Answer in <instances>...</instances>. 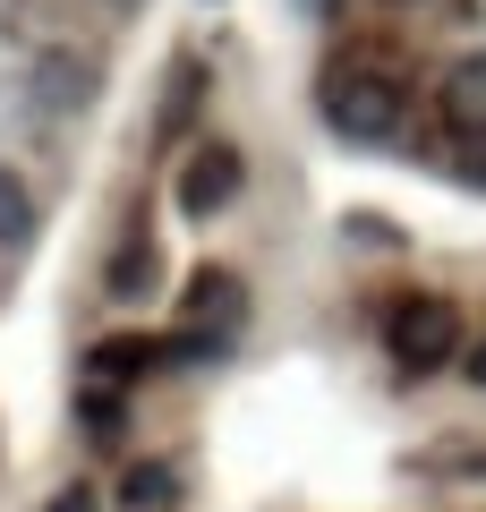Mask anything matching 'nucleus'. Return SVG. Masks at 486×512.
Here are the masks:
<instances>
[{"instance_id": "8", "label": "nucleus", "mask_w": 486, "mask_h": 512, "mask_svg": "<svg viewBox=\"0 0 486 512\" xmlns=\"http://www.w3.org/2000/svg\"><path fill=\"white\" fill-rule=\"evenodd\" d=\"M0 239H9V248H26V239H35V197H26L18 171H0Z\"/></svg>"}, {"instance_id": "6", "label": "nucleus", "mask_w": 486, "mask_h": 512, "mask_svg": "<svg viewBox=\"0 0 486 512\" xmlns=\"http://www.w3.org/2000/svg\"><path fill=\"white\" fill-rule=\"evenodd\" d=\"M86 94H94V60H43V94H35V103L43 111H60V103H86Z\"/></svg>"}, {"instance_id": "14", "label": "nucleus", "mask_w": 486, "mask_h": 512, "mask_svg": "<svg viewBox=\"0 0 486 512\" xmlns=\"http://www.w3.org/2000/svg\"><path fill=\"white\" fill-rule=\"evenodd\" d=\"M393 9H401V0H393Z\"/></svg>"}, {"instance_id": "7", "label": "nucleus", "mask_w": 486, "mask_h": 512, "mask_svg": "<svg viewBox=\"0 0 486 512\" xmlns=\"http://www.w3.org/2000/svg\"><path fill=\"white\" fill-rule=\"evenodd\" d=\"M154 274H162L154 239H120V256H111V299H137V291H145Z\"/></svg>"}, {"instance_id": "9", "label": "nucleus", "mask_w": 486, "mask_h": 512, "mask_svg": "<svg viewBox=\"0 0 486 512\" xmlns=\"http://www.w3.org/2000/svg\"><path fill=\"white\" fill-rule=\"evenodd\" d=\"M154 359H162V342H128L120 333V342L94 350V376H137V367H154Z\"/></svg>"}, {"instance_id": "1", "label": "nucleus", "mask_w": 486, "mask_h": 512, "mask_svg": "<svg viewBox=\"0 0 486 512\" xmlns=\"http://www.w3.org/2000/svg\"><path fill=\"white\" fill-rule=\"evenodd\" d=\"M324 128H342V137H359V146H384L401 128V111H410V86H401L393 69H376V60H350V69L324 77Z\"/></svg>"}, {"instance_id": "4", "label": "nucleus", "mask_w": 486, "mask_h": 512, "mask_svg": "<svg viewBox=\"0 0 486 512\" xmlns=\"http://www.w3.org/2000/svg\"><path fill=\"white\" fill-rule=\"evenodd\" d=\"M239 316H248V299H239V274H222V265H205V274H188V333L197 342H231Z\"/></svg>"}, {"instance_id": "2", "label": "nucleus", "mask_w": 486, "mask_h": 512, "mask_svg": "<svg viewBox=\"0 0 486 512\" xmlns=\"http://www.w3.org/2000/svg\"><path fill=\"white\" fill-rule=\"evenodd\" d=\"M461 308L452 299H401L393 308V325H384V342H393V359H401V376H435V367H452L461 359Z\"/></svg>"}, {"instance_id": "3", "label": "nucleus", "mask_w": 486, "mask_h": 512, "mask_svg": "<svg viewBox=\"0 0 486 512\" xmlns=\"http://www.w3.org/2000/svg\"><path fill=\"white\" fill-rule=\"evenodd\" d=\"M239 188H248V163H239L231 146H197V154L180 163V188H171V197H180L188 222H205V214H222Z\"/></svg>"}, {"instance_id": "11", "label": "nucleus", "mask_w": 486, "mask_h": 512, "mask_svg": "<svg viewBox=\"0 0 486 512\" xmlns=\"http://www.w3.org/2000/svg\"><path fill=\"white\" fill-rule=\"evenodd\" d=\"M43 512H103V504H94V487H60Z\"/></svg>"}, {"instance_id": "13", "label": "nucleus", "mask_w": 486, "mask_h": 512, "mask_svg": "<svg viewBox=\"0 0 486 512\" xmlns=\"http://www.w3.org/2000/svg\"><path fill=\"white\" fill-rule=\"evenodd\" d=\"M111 9H137V0H111Z\"/></svg>"}, {"instance_id": "5", "label": "nucleus", "mask_w": 486, "mask_h": 512, "mask_svg": "<svg viewBox=\"0 0 486 512\" xmlns=\"http://www.w3.org/2000/svg\"><path fill=\"white\" fill-rule=\"evenodd\" d=\"M444 120L461 128V137H486V52L452 60V77H444Z\"/></svg>"}, {"instance_id": "12", "label": "nucleus", "mask_w": 486, "mask_h": 512, "mask_svg": "<svg viewBox=\"0 0 486 512\" xmlns=\"http://www.w3.org/2000/svg\"><path fill=\"white\" fill-rule=\"evenodd\" d=\"M469 376H478V384H486V342H478V359H469Z\"/></svg>"}, {"instance_id": "10", "label": "nucleus", "mask_w": 486, "mask_h": 512, "mask_svg": "<svg viewBox=\"0 0 486 512\" xmlns=\"http://www.w3.org/2000/svg\"><path fill=\"white\" fill-rule=\"evenodd\" d=\"M120 504H171V470H162V461H145V470H128Z\"/></svg>"}]
</instances>
